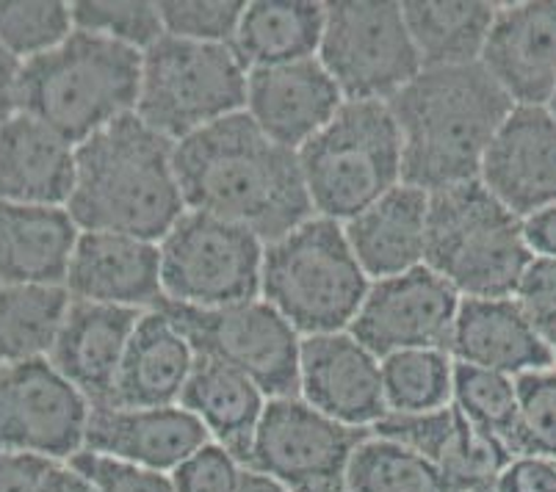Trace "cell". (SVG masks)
<instances>
[{"label": "cell", "mask_w": 556, "mask_h": 492, "mask_svg": "<svg viewBox=\"0 0 556 492\" xmlns=\"http://www.w3.org/2000/svg\"><path fill=\"white\" fill-rule=\"evenodd\" d=\"M175 172L189 211L244 227L263 243L316 216L300 155L271 141L247 111L178 141Z\"/></svg>", "instance_id": "6da1fadb"}, {"label": "cell", "mask_w": 556, "mask_h": 492, "mask_svg": "<svg viewBox=\"0 0 556 492\" xmlns=\"http://www.w3.org/2000/svg\"><path fill=\"white\" fill-rule=\"evenodd\" d=\"M404 182L427 194L479 180L484 152L515 109L482 64L424 67L391 100Z\"/></svg>", "instance_id": "7a4b0ae2"}, {"label": "cell", "mask_w": 556, "mask_h": 492, "mask_svg": "<svg viewBox=\"0 0 556 492\" xmlns=\"http://www.w3.org/2000/svg\"><path fill=\"white\" fill-rule=\"evenodd\" d=\"M67 211L80 232H119L161 243L189 207L175 172V141L134 114L75 147Z\"/></svg>", "instance_id": "3957f363"}, {"label": "cell", "mask_w": 556, "mask_h": 492, "mask_svg": "<svg viewBox=\"0 0 556 492\" xmlns=\"http://www.w3.org/2000/svg\"><path fill=\"white\" fill-rule=\"evenodd\" d=\"M139 86V50L73 30L67 42L23 64L20 111L80 147L134 114Z\"/></svg>", "instance_id": "277c9868"}, {"label": "cell", "mask_w": 556, "mask_h": 492, "mask_svg": "<svg viewBox=\"0 0 556 492\" xmlns=\"http://www.w3.org/2000/svg\"><path fill=\"white\" fill-rule=\"evenodd\" d=\"M532 257L523 219L479 180L429 194L424 266L463 299L513 297Z\"/></svg>", "instance_id": "5b68a950"}, {"label": "cell", "mask_w": 556, "mask_h": 492, "mask_svg": "<svg viewBox=\"0 0 556 492\" xmlns=\"http://www.w3.org/2000/svg\"><path fill=\"white\" fill-rule=\"evenodd\" d=\"M371 280L349 247L341 222L311 216L263 250L261 297L302 338L346 332Z\"/></svg>", "instance_id": "8992f818"}, {"label": "cell", "mask_w": 556, "mask_h": 492, "mask_svg": "<svg viewBox=\"0 0 556 492\" xmlns=\"http://www.w3.org/2000/svg\"><path fill=\"white\" fill-rule=\"evenodd\" d=\"M296 155L313 213L341 225L404 182L402 136L388 103L346 100Z\"/></svg>", "instance_id": "52a82bcc"}, {"label": "cell", "mask_w": 556, "mask_h": 492, "mask_svg": "<svg viewBox=\"0 0 556 492\" xmlns=\"http://www.w3.org/2000/svg\"><path fill=\"white\" fill-rule=\"evenodd\" d=\"M247 75L232 45L164 37L141 53L136 116L169 141H184L247 109Z\"/></svg>", "instance_id": "ba28073f"}, {"label": "cell", "mask_w": 556, "mask_h": 492, "mask_svg": "<svg viewBox=\"0 0 556 492\" xmlns=\"http://www.w3.org/2000/svg\"><path fill=\"white\" fill-rule=\"evenodd\" d=\"M318 61L355 103H391L424 70L402 3L388 0L327 3Z\"/></svg>", "instance_id": "9c48e42d"}, {"label": "cell", "mask_w": 556, "mask_h": 492, "mask_svg": "<svg viewBox=\"0 0 556 492\" xmlns=\"http://www.w3.org/2000/svg\"><path fill=\"white\" fill-rule=\"evenodd\" d=\"M159 250L166 302L211 311L261 299L266 243L244 227L186 211Z\"/></svg>", "instance_id": "30bf717a"}, {"label": "cell", "mask_w": 556, "mask_h": 492, "mask_svg": "<svg viewBox=\"0 0 556 492\" xmlns=\"http://www.w3.org/2000/svg\"><path fill=\"white\" fill-rule=\"evenodd\" d=\"M159 311L186 335L197 357L230 365L250 377L266 399L300 395L302 335L263 299L211 311L164 299Z\"/></svg>", "instance_id": "8fae6325"}, {"label": "cell", "mask_w": 556, "mask_h": 492, "mask_svg": "<svg viewBox=\"0 0 556 492\" xmlns=\"http://www.w3.org/2000/svg\"><path fill=\"white\" fill-rule=\"evenodd\" d=\"M368 429L327 418L300 395L269 399L252 440L247 468L271 476L291 492L346 490V468Z\"/></svg>", "instance_id": "7c38bea8"}, {"label": "cell", "mask_w": 556, "mask_h": 492, "mask_svg": "<svg viewBox=\"0 0 556 492\" xmlns=\"http://www.w3.org/2000/svg\"><path fill=\"white\" fill-rule=\"evenodd\" d=\"M89 409L50 359L0 368V454L70 463L84 451Z\"/></svg>", "instance_id": "4fadbf2b"}, {"label": "cell", "mask_w": 556, "mask_h": 492, "mask_svg": "<svg viewBox=\"0 0 556 492\" xmlns=\"http://www.w3.org/2000/svg\"><path fill=\"white\" fill-rule=\"evenodd\" d=\"M459 297L441 274L418 266L371 282L366 302L346 329L377 359L399 352H448Z\"/></svg>", "instance_id": "5bb4252c"}, {"label": "cell", "mask_w": 556, "mask_h": 492, "mask_svg": "<svg viewBox=\"0 0 556 492\" xmlns=\"http://www.w3.org/2000/svg\"><path fill=\"white\" fill-rule=\"evenodd\" d=\"M300 399L338 424L371 432L388 415L382 363L349 332L302 338Z\"/></svg>", "instance_id": "9a60e30c"}, {"label": "cell", "mask_w": 556, "mask_h": 492, "mask_svg": "<svg viewBox=\"0 0 556 492\" xmlns=\"http://www.w3.org/2000/svg\"><path fill=\"white\" fill-rule=\"evenodd\" d=\"M479 182L526 219L556 205V119L545 105H515L484 152Z\"/></svg>", "instance_id": "2e32d148"}, {"label": "cell", "mask_w": 556, "mask_h": 492, "mask_svg": "<svg viewBox=\"0 0 556 492\" xmlns=\"http://www.w3.org/2000/svg\"><path fill=\"white\" fill-rule=\"evenodd\" d=\"M479 64L515 105H548L556 91V0L498 7Z\"/></svg>", "instance_id": "e0dca14e"}, {"label": "cell", "mask_w": 556, "mask_h": 492, "mask_svg": "<svg viewBox=\"0 0 556 492\" xmlns=\"http://www.w3.org/2000/svg\"><path fill=\"white\" fill-rule=\"evenodd\" d=\"M343 103L341 89L318 55L247 75L244 111L271 141L294 152L321 134Z\"/></svg>", "instance_id": "ac0fdd59"}, {"label": "cell", "mask_w": 556, "mask_h": 492, "mask_svg": "<svg viewBox=\"0 0 556 492\" xmlns=\"http://www.w3.org/2000/svg\"><path fill=\"white\" fill-rule=\"evenodd\" d=\"M208 443L205 426L180 404L150 409L92 407L84 451L136 468L172 474Z\"/></svg>", "instance_id": "d6986e66"}, {"label": "cell", "mask_w": 556, "mask_h": 492, "mask_svg": "<svg viewBox=\"0 0 556 492\" xmlns=\"http://www.w3.org/2000/svg\"><path fill=\"white\" fill-rule=\"evenodd\" d=\"M64 288L78 302L155 311L164 302L159 243L119 232H80Z\"/></svg>", "instance_id": "ffe728a7"}, {"label": "cell", "mask_w": 556, "mask_h": 492, "mask_svg": "<svg viewBox=\"0 0 556 492\" xmlns=\"http://www.w3.org/2000/svg\"><path fill=\"white\" fill-rule=\"evenodd\" d=\"M141 313L73 299L55 335L50 363L92 407H109Z\"/></svg>", "instance_id": "44dd1931"}, {"label": "cell", "mask_w": 556, "mask_h": 492, "mask_svg": "<svg viewBox=\"0 0 556 492\" xmlns=\"http://www.w3.org/2000/svg\"><path fill=\"white\" fill-rule=\"evenodd\" d=\"M448 354L454 363L477 365L513 379L556 365V354L543 332L513 297L463 299Z\"/></svg>", "instance_id": "7402d4cb"}, {"label": "cell", "mask_w": 556, "mask_h": 492, "mask_svg": "<svg viewBox=\"0 0 556 492\" xmlns=\"http://www.w3.org/2000/svg\"><path fill=\"white\" fill-rule=\"evenodd\" d=\"M78 238L67 207L0 202V286L64 288Z\"/></svg>", "instance_id": "603a6c76"}, {"label": "cell", "mask_w": 556, "mask_h": 492, "mask_svg": "<svg viewBox=\"0 0 556 492\" xmlns=\"http://www.w3.org/2000/svg\"><path fill=\"white\" fill-rule=\"evenodd\" d=\"M75 189V147L20 111L0 128V202L67 207Z\"/></svg>", "instance_id": "cb8c5ba5"}, {"label": "cell", "mask_w": 556, "mask_h": 492, "mask_svg": "<svg viewBox=\"0 0 556 492\" xmlns=\"http://www.w3.org/2000/svg\"><path fill=\"white\" fill-rule=\"evenodd\" d=\"M197 354L164 311L141 313L109 407L150 409L180 404Z\"/></svg>", "instance_id": "d4e9b609"}, {"label": "cell", "mask_w": 556, "mask_h": 492, "mask_svg": "<svg viewBox=\"0 0 556 492\" xmlns=\"http://www.w3.org/2000/svg\"><path fill=\"white\" fill-rule=\"evenodd\" d=\"M429 194L402 182L343 225L346 241L368 280H386L424 266Z\"/></svg>", "instance_id": "484cf974"}, {"label": "cell", "mask_w": 556, "mask_h": 492, "mask_svg": "<svg viewBox=\"0 0 556 492\" xmlns=\"http://www.w3.org/2000/svg\"><path fill=\"white\" fill-rule=\"evenodd\" d=\"M266 402L269 399L250 377L211 357H197L180 395V407L205 426L211 443L225 449L244 468Z\"/></svg>", "instance_id": "4316f807"}, {"label": "cell", "mask_w": 556, "mask_h": 492, "mask_svg": "<svg viewBox=\"0 0 556 492\" xmlns=\"http://www.w3.org/2000/svg\"><path fill=\"white\" fill-rule=\"evenodd\" d=\"M327 3L257 0L247 3L232 50L247 70L282 67L316 59L325 37Z\"/></svg>", "instance_id": "83f0119b"}, {"label": "cell", "mask_w": 556, "mask_h": 492, "mask_svg": "<svg viewBox=\"0 0 556 492\" xmlns=\"http://www.w3.org/2000/svg\"><path fill=\"white\" fill-rule=\"evenodd\" d=\"M404 23L424 67L479 64L498 3H402Z\"/></svg>", "instance_id": "f1b7e54d"}, {"label": "cell", "mask_w": 556, "mask_h": 492, "mask_svg": "<svg viewBox=\"0 0 556 492\" xmlns=\"http://www.w3.org/2000/svg\"><path fill=\"white\" fill-rule=\"evenodd\" d=\"M70 302L67 288L0 286V368L48 359Z\"/></svg>", "instance_id": "f546056e"}, {"label": "cell", "mask_w": 556, "mask_h": 492, "mask_svg": "<svg viewBox=\"0 0 556 492\" xmlns=\"http://www.w3.org/2000/svg\"><path fill=\"white\" fill-rule=\"evenodd\" d=\"M349 492H454L427 456L386 438L363 440L346 468Z\"/></svg>", "instance_id": "4dcf8cb0"}, {"label": "cell", "mask_w": 556, "mask_h": 492, "mask_svg": "<svg viewBox=\"0 0 556 492\" xmlns=\"http://www.w3.org/2000/svg\"><path fill=\"white\" fill-rule=\"evenodd\" d=\"M379 363L388 413L421 415L452 404L454 359L448 352H399Z\"/></svg>", "instance_id": "1f68e13d"}, {"label": "cell", "mask_w": 556, "mask_h": 492, "mask_svg": "<svg viewBox=\"0 0 556 492\" xmlns=\"http://www.w3.org/2000/svg\"><path fill=\"white\" fill-rule=\"evenodd\" d=\"M452 404L471 420L477 429L493 434L509 449L518 426V384L513 377L454 363Z\"/></svg>", "instance_id": "d6a6232c"}, {"label": "cell", "mask_w": 556, "mask_h": 492, "mask_svg": "<svg viewBox=\"0 0 556 492\" xmlns=\"http://www.w3.org/2000/svg\"><path fill=\"white\" fill-rule=\"evenodd\" d=\"M73 30V3H59V0L0 3V48L12 53L20 64L55 50L67 42Z\"/></svg>", "instance_id": "836d02e7"}, {"label": "cell", "mask_w": 556, "mask_h": 492, "mask_svg": "<svg viewBox=\"0 0 556 492\" xmlns=\"http://www.w3.org/2000/svg\"><path fill=\"white\" fill-rule=\"evenodd\" d=\"M73 23L75 30L111 39L139 53L153 48L166 34L159 3H144V0H136V3L80 0V3H73Z\"/></svg>", "instance_id": "e575fe53"}, {"label": "cell", "mask_w": 556, "mask_h": 492, "mask_svg": "<svg viewBox=\"0 0 556 492\" xmlns=\"http://www.w3.org/2000/svg\"><path fill=\"white\" fill-rule=\"evenodd\" d=\"M518 384V426L509 443L513 456L556 459V365L545 371L523 374Z\"/></svg>", "instance_id": "d590c367"}, {"label": "cell", "mask_w": 556, "mask_h": 492, "mask_svg": "<svg viewBox=\"0 0 556 492\" xmlns=\"http://www.w3.org/2000/svg\"><path fill=\"white\" fill-rule=\"evenodd\" d=\"M164 30L169 37L189 39V42L205 45H232L236 30H239L241 14L247 3H232V0H219V3H159Z\"/></svg>", "instance_id": "8d00e7d4"}, {"label": "cell", "mask_w": 556, "mask_h": 492, "mask_svg": "<svg viewBox=\"0 0 556 492\" xmlns=\"http://www.w3.org/2000/svg\"><path fill=\"white\" fill-rule=\"evenodd\" d=\"M70 465L84 476H89L100 492H178L172 484L169 474L116 463V459L92 454V451L75 454Z\"/></svg>", "instance_id": "74e56055"}, {"label": "cell", "mask_w": 556, "mask_h": 492, "mask_svg": "<svg viewBox=\"0 0 556 492\" xmlns=\"http://www.w3.org/2000/svg\"><path fill=\"white\" fill-rule=\"evenodd\" d=\"M244 465L236 463L216 443L202 445L178 470H172V484L178 492H236Z\"/></svg>", "instance_id": "f35d334b"}, {"label": "cell", "mask_w": 556, "mask_h": 492, "mask_svg": "<svg viewBox=\"0 0 556 492\" xmlns=\"http://www.w3.org/2000/svg\"><path fill=\"white\" fill-rule=\"evenodd\" d=\"M520 311L532 318L534 327H548L556 318V261L532 257L513 293Z\"/></svg>", "instance_id": "ab89813d"}, {"label": "cell", "mask_w": 556, "mask_h": 492, "mask_svg": "<svg viewBox=\"0 0 556 492\" xmlns=\"http://www.w3.org/2000/svg\"><path fill=\"white\" fill-rule=\"evenodd\" d=\"M490 492H556V459L513 456Z\"/></svg>", "instance_id": "60d3db41"}, {"label": "cell", "mask_w": 556, "mask_h": 492, "mask_svg": "<svg viewBox=\"0 0 556 492\" xmlns=\"http://www.w3.org/2000/svg\"><path fill=\"white\" fill-rule=\"evenodd\" d=\"M48 468L39 456L0 454V492H39Z\"/></svg>", "instance_id": "b9f144b4"}, {"label": "cell", "mask_w": 556, "mask_h": 492, "mask_svg": "<svg viewBox=\"0 0 556 492\" xmlns=\"http://www.w3.org/2000/svg\"><path fill=\"white\" fill-rule=\"evenodd\" d=\"M523 236L534 257L556 261V205L543 207L523 219Z\"/></svg>", "instance_id": "7bdbcfd3"}, {"label": "cell", "mask_w": 556, "mask_h": 492, "mask_svg": "<svg viewBox=\"0 0 556 492\" xmlns=\"http://www.w3.org/2000/svg\"><path fill=\"white\" fill-rule=\"evenodd\" d=\"M20 70L23 64L0 48V128L20 114Z\"/></svg>", "instance_id": "ee69618b"}, {"label": "cell", "mask_w": 556, "mask_h": 492, "mask_svg": "<svg viewBox=\"0 0 556 492\" xmlns=\"http://www.w3.org/2000/svg\"><path fill=\"white\" fill-rule=\"evenodd\" d=\"M39 492H100L89 476L75 470L70 463H50Z\"/></svg>", "instance_id": "f6af8a7d"}, {"label": "cell", "mask_w": 556, "mask_h": 492, "mask_svg": "<svg viewBox=\"0 0 556 492\" xmlns=\"http://www.w3.org/2000/svg\"><path fill=\"white\" fill-rule=\"evenodd\" d=\"M236 492H291L288 487H282L280 481H275L271 476H263L257 470L244 468L241 470V479Z\"/></svg>", "instance_id": "bcb514c9"}, {"label": "cell", "mask_w": 556, "mask_h": 492, "mask_svg": "<svg viewBox=\"0 0 556 492\" xmlns=\"http://www.w3.org/2000/svg\"><path fill=\"white\" fill-rule=\"evenodd\" d=\"M540 332H543V338H545V343H548V346H551V352L556 354V318L548 324V327L540 329Z\"/></svg>", "instance_id": "7dc6e473"}, {"label": "cell", "mask_w": 556, "mask_h": 492, "mask_svg": "<svg viewBox=\"0 0 556 492\" xmlns=\"http://www.w3.org/2000/svg\"><path fill=\"white\" fill-rule=\"evenodd\" d=\"M545 109H548L551 116H554V119H556V91H554V94H551V100H548V105H545Z\"/></svg>", "instance_id": "c3c4849f"}, {"label": "cell", "mask_w": 556, "mask_h": 492, "mask_svg": "<svg viewBox=\"0 0 556 492\" xmlns=\"http://www.w3.org/2000/svg\"><path fill=\"white\" fill-rule=\"evenodd\" d=\"M338 492H349V490H338Z\"/></svg>", "instance_id": "681fc988"}, {"label": "cell", "mask_w": 556, "mask_h": 492, "mask_svg": "<svg viewBox=\"0 0 556 492\" xmlns=\"http://www.w3.org/2000/svg\"><path fill=\"white\" fill-rule=\"evenodd\" d=\"M482 492H490V490H482Z\"/></svg>", "instance_id": "f907efd6"}]
</instances>
